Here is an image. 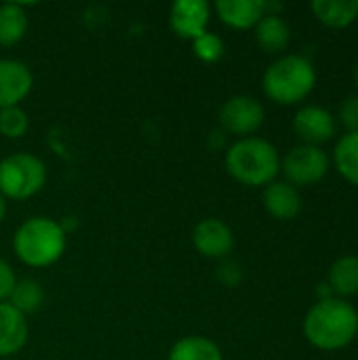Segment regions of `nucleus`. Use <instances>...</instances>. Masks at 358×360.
<instances>
[{
  "mask_svg": "<svg viewBox=\"0 0 358 360\" xmlns=\"http://www.w3.org/2000/svg\"><path fill=\"white\" fill-rule=\"evenodd\" d=\"M46 184V165L30 152H15L0 160V194L6 200H27Z\"/></svg>",
  "mask_w": 358,
  "mask_h": 360,
  "instance_id": "nucleus-5",
  "label": "nucleus"
},
{
  "mask_svg": "<svg viewBox=\"0 0 358 360\" xmlns=\"http://www.w3.org/2000/svg\"><path fill=\"white\" fill-rule=\"evenodd\" d=\"M8 304L13 308H17L23 316L34 314L44 304V289L34 278H19L13 293H11V297H8Z\"/></svg>",
  "mask_w": 358,
  "mask_h": 360,
  "instance_id": "nucleus-21",
  "label": "nucleus"
},
{
  "mask_svg": "<svg viewBox=\"0 0 358 360\" xmlns=\"http://www.w3.org/2000/svg\"><path fill=\"white\" fill-rule=\"evenodd\" d=\"M329 287L333 293H338L342 300L352 297L358 293V257L357 255H344L335 259L329 268Z\"/></svg>",
  "mask_w": 358,
  "mask_h": 360,
  "instance_id": "nucleus-19",
  "label": "nucleus"
},
{
  "mask_svg": "<svg viewBox=\"0 0 358 360\" xmlns=\"http://www.w3.org/2000/svg\"><path fill=\"white\" fill-rule=\"evenodd\" d=\"M17 281L19 278H17L13 266L6 259L0 257V304L8 302V297H11V293H13V289L17 285Z\"/></svg>",
  "mask_w": 358,
  "mask_h": 360,
  "instance_id": "nucleus-26",
  "label": "nucleus"
},
{
  "mask_svg": "<svg viewBox=\"0 0 358 360\" xmlns=\"http://www.w3.org/2000/svg\"><path fill=\"white\" fill-rule=\"evenodd\" d=\"M333 165L338 173L358 186V133H346L333 148Z\"/></svg>",
  "mask_w": 358,
  "mask_h": 360,
  "instance_id": "nucleus-20",
  "label": "nucleus"
},
{
  "mask_svg": "<svg viewBox=\"0 0 358 360\" xmlns=\"http://www.w3.org/2000/svg\"><path fill=\"white\" fill-rule=\"evenodd\" d=\"M30 129V118L21 105L0 110V135L6 139H21Z\"/></svg>",
  "mask_w": 358,
  "mask_h": 360,
  "instance_id": "nucleus-22",
  "label": "nucleus"
},
{
  "mask_svg": "<svg viewBox=\"0 0 358 360\" xmlns=\"http://www.w3.org/2000/svg\"><path fill=\"white\" fill-rule=\"evenodd\" d=\"M169 360H224V352L211 338L188 335L173 344Z\"/></svg>",
  "mask_w": 358,
  "mask_h": 360,
  "instance_id": "nucleus-17",
  "label": "nucleus"
},
{
  "mask_svg": "<svg viewBox=\"0 0 358 360\" xmlns=\"http://www.w3.org/2000/svg\"><path fill=\"white\" fill-rule=\"evenodd\" d=\"M34 74L32 70L11 57L0 59V110L21 105V101L32 93Z\"/></svg>",
  "mask_w": 358,
  "mask_h": 360,
  "instance_id": "nucleus-10",
  "label": "nucleus"
},
{
  "mask_svg": "<svg viewBox=\"0 0 358 360\" xmlns=\"http://www.w3.org/2000/svg\"><path fill=\"white\" fill-rule=\"evenodd\" d=\"M226 171L249 188H266L281 173L279 150L262 137H243L226 152Z\"/></svg>",
  "mask_w": 358,
  "mask_h": 360,
  "instance_id": "nucleus-3",
  "label": "nucleus"
},
{
  "mask_svg": "<svg viewBox=\"0 0 358 360\" xmlns=\"http://www.w3.org/2000/svg\"><path fill=\"white\" fill-rule=\"evenodd\" d=\"M68 247L65 228L46 215H34L19 224L13 234V253L27 268H51L57 264Z\"/></svg>",
  "mask_w": 358,
  "mask_h": 360,
  "instance_id": "nucleus-2",
  "label": "nucleus"
},
{
  "mask_svg": "<svg viewBox=\"0 0 358 360\" xmlns=\"http://www.w3.org/2000/svg\"><path fill=\"white\" fill-rule=\"evenodd\" d=\"M358 312L342 297L317 302L304 319V335L319 350H342L354 342Z\"/></svg>",
  "mask_w": 358,
  "mask_h": 360,
  "instance_id": "nucleus-1",
  "label": "nucleus"
},
{
  "mask_svg": "<svg viewBox=\"0 0 358 360\" xmlns=\"http://www.w3.org/2000/svg\"><path fill=\"white\" fill-rule=\"evenodd\" d=\"M217 17L234 30H249L264 17L262 0H219L215 2Z\"/></svg>",
  "mask_w": 358,
  "mask_h": 360,
  "instance_id": "nucleus-14",
  "label": "nucleus"
},
{
  "mask_svg": "<svg viewBox=\"0 0 358 360\" xmlns=\"http://www.w3.org/2000/svg\"><path fill=\"white\" fill-rule=\"evenodd\" d=\"M215 274H217V281L224 287H230V289H234V287H238L243 283V268H241V264H236L232 259H222Z\"/></svg>",
  "mask_w": 358,
  "mask_h": 360,
  "instance_id": "nucleus-25",
  "label": "nucleus"
},
{
  "mask_svg": "<svg viewBox=\"0 0 358 360\" xmlns=\"http://www.w3.org/2000/svg\"><path fill=\"white\" fill-rule=\"evenodd\" d=\"M262 86L266 97L274 103L295 105L314 91L317 70L304 55H283L266 68Z\"/></svg>",
  "mask_w": 358,
  "mask_h": 360,
  "instance_id": "nucleus-4",
  "label": "nucleus"
},
{
  "mask_svg": "<svg viewBox=\"0 0 358 360\" xmlns=\"http://www.w3.org/2000/svg\"><path fill=\"white\" fill-rule=\"evenodd\" d=\"M192 245L203 257L222 262L228 259V255L234 249V232L226 221L217 217H207L194 226Z\"/></svg>",
  "mask_w": 358,
  "mask_h": 360,
  "instance_id": "nucleus-8",
  "label": "nucleus"
},
{
  "mask_svg": "<svg viewBox=\"0 0 358 360\" xmlns=\"http://www.w3.org/2000/svg\"><path fill=\"white\" fill-rule=\"evenodd\" d=\"M211 11V4L205 0H177L169 11V25L179 38L194 40L207 32Z\"/></svg>",
  "mask_w": 358,
  "mask_h": 360,
  "instance_id": "nucleus-9",
  "label": "nucleus"
},
{
  "mask_svg": "<svg viewBox=\"0 0 358 360\" xmlns=\"http://www.w3.org/2000/svg\"><path fill=\"white\" fill-rule=\"evenodd\" d=\"M262 200H264L266 211L274 219H281V221H289V219L298 217L302 211V196H300L298 188L287 181L274 179L272 184H268L264 188Z\"/></svg>",
  "mask_w": 358,
  "mask_h": 360,
  "instance_id": "nucleus-13",
  "label": "nucleus"
},
{
  "mask_svg": "<svg viewBox=\"0 0 358 360\" xmlns=\"http://www.w3.org/2000/svg\"><path fill=\"white\" fill-rule=\"evenodd\" d=\"M281 171L295 188L319 184L329 171V154L319 146H295L281 160Z\"/></svg>",
  "mask_w": 358,
  "mask_h": 360,
  "instance_id": "nucleus-6",
  "label": "nucleus"
},
{
  "mask_svg": "<svg viewBox=\"0 0 358 360\" xmlns=\"http://www.w3.org/2000/svg\"><path fill=\"white\" fill-rule=\"evenodd\" d=\"M255 40L266 53H281L291 42V27L281 15H264L255 23Z\"/></svg>",
  "mask_w": 358,
  "mask_h": 360,
  "instance_id": "nucleus-15",
  "label": "nucleus"
},
{
  "mask_svg": "<svg viewBox=\"0 0 358 360\" xmlns=\"http://www.w3.org/2000/svg\"><path fill=\"white\" fill-rule=\"evenodd\" d=\"M192 51H194V55H196L200 61H205V63H215V61H219V59L224 57L226 44H224V40H222L217 34L205 32V34H200L198 38L192 40Z\"/></svg>",
  "mask_w": 358,
  "mask_h": 360,
  "instance_id": "nucleus-23",
  "label": "nucleus"
},
{
  "mask_svg": "<svg viewBox=\"0 0 358 360\" xmlns=\"http://www.w3.org/2000/svg\"><path fill=\"white\" fill-rule=\"evenodd\" d=\"M30 327L25 316L8 302L0 304V359L15 356L27 344Z\"/></svg>",
  "mask_w": 358,
  "mask_h": 360,
  "instance_id": "nucleus-12",
  "label": "nucleus"
},
{
  "mask_svg": "<svg viewBox=\"0 0 358 360\" xmlns=\"http://www.w3.org/2000/svg\"><path fill=\"white\" fill-rule=\"evenodd\" d=\"M338 118L344 124L346 133H358V95H350L342 101Z\"/></svg>",
  "mask_w": 358,
  "mask_h": 360,
  "instance_id": "nucleus-24",
  "label": "nucleus"
},
{
  "mask_svg": "<svg viewBox=\"0 0 358 360\" xmlns=\"http://www.w3.org/2000/svg\"><path fill=\"white\" fill-rule=\"evenodd\" d=\"M4 217H6V198L0 194V224H2Z\"/></svg>",
  "mask_w": 358,
  "mask_h": 360,
  "instance_id": "nucleus-28",
  "label": "nucleus"
},
{
  "mask_svg": "<svg viewBox=\"0 0 358 360\" xmlns=\"http://www.w3.org/2000/svg\"><path fill=\"white\" fill-rule=\"evenodd\" d=\"M266 110L257 97L251 95H232L219 108V124L224 133L243 137H253L264 127Z\"/></svg>",
  "mask_w": 358,
  "mask_h": 360,
  "instance_id": "nucleus-7",
  "label": "nucleus"
},
{
  "mask_svg": "<svg viewBox=\"0 0 358 360\" xmlns=\"http://www.w3.org/2000/svg\"><path fill=\"white\" fill-rule=\"evenodd\" d=\"M293 131L304 143L321 148L335 135V118L321 105H304L293 116Z\"/></svg>",
  "mask_w": 358,
  "mask_h": 360,
  "instance_id": "nucleus-11",
  "label": "nucleus"
},
{
  "mask_svg": "<svg viewBox=\"0 0 358 360\" xmlns=\"http://www.w3.org/2000/svg\"><path fill=\"white\" fill-rule=\"evenodd\" d=\"M317 295H319V302H321V300H329V297H333V291H331L329 283H321V285L317 287Z\"/></svg>",
  "mask_w": 358,
  "mask_h": 360,
  "instance_id": "nucleus-27",
  "label": "nucleus"
},
{
  "mask_svg": "<svg viewBox=\"0 0 358 360\" xmlns=\"http://www.w3.org/2000/svg\"><path fill=\"white\" fill-rule=\"evenodd\" d=\"M27 32L25 4L2 2L0 4V46H13L23 40Z\"/></svg>",
  "mask_w": 358,
  "mask_h": 360,
  "instance_id": "nucleus-18",
  "label": "nucleus"
},
{
  "mask_svg": "<svg viewBox=\"0 0 358 360\" xmlns=\"http://www.w3.org/2000/svg\"><path fill=\"white\" fill-rule=\"evenodd\" d=\"M310 11L329 27H346L358 19V0H314Z\"/></svg>",
  "mask_w": 358,
  "mask_h": 360,
  "instance_id": "nucleus-16",
  "label": "nucleus"
},
{
  "mask_svg": "<svg viewBox=\"0 0 358 360\" xmlns=\"http://www.w3.org/2000/svg\"><path fill=\"white\" fill-rule=\"evenodd\" d=\"M354 82H357V86H358V61H357V65H354Z\"/></svg>",
  "mask_w": 358,
  "mask_h": 360,
  "instance_id": "nucleus-29",
  "label": "nucleus"
}]
</instances>
